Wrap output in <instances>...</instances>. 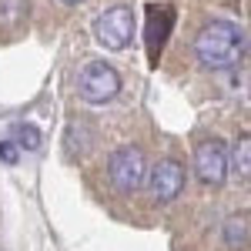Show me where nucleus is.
Listing matches in <instances>:
<instances>
[{"label": "nucleus", "mask_w": 251, "mask_h": 251, "mask_svg": "<svg viewBox=\"0 0 251 251\" xmlns=\"http://www.w3.org/2000/svg\"><path fill=\"white\" fill-rule=\"evenodd\" d=\"M194 54L208 71H228L245 57V30L231 20H211L194 37Z\"/></svg>", "instance_id": "obj_1"}, {"label": "nucleus", "mask_w": 251, "mask_h": 251, "mask_svg": "<svg viewBox=\"0 0 251 251\" xmlns=\"http://www.w3.org/2000/svg\"><path fill=\"white\" fill-rule=\"evenodd\" d=\"M144 174H148V157L134 144H124L107 157V177L121 194H134L144 184Z\"/></svg>", "instance_id": "obj_2"}, {"label": "nucleus", "mask_w": 251, "mask_h": 251, "mask_svg": "<svg viewBox=\"0 0 251 251\" xmlns=\"http://www.w3.org/2000/svg\"><path fill=\"white\" fill-rule=\"evenodd\" d=\"M94 37L104 50H124L134 37V10L131 7H111L94 20Z\"/></svg>", "instance_id": "obj_3"}, {"label": "nucleus", "mask_w": 251, "mask_h": 251, "mask_svg": "<svg viewBox=\"0 0 251 251\" xmlns=\"http://www.w3.org/2000/svg\"><path fill=\"white\" fill-rule=\"evenodd\" d=\"M228 171H231V164H228V148H225V141L208 137V141H201V144L194 148V174H198L201 184L221 188V184L228 181Z\"/></svg>", "instance_id": "obj_4"}, {"label": "nucleus", "mask_w": 251, "mask_h": 251, "mask_svg": "<svg viewBox=\"0 0 251 251\" xmlns=\"http://www.w3.org/2000/svg\"><path fill=\"white\" fill-rule=\"evenodd\" d=\"M117 91H121V77H117L114 67L104 64V60H91L77 74V94L87 104H104V100L117 97Z\"/></svg>", "instance_id": "obj_5"}, {"label": "nucleus", "mask_w": 251, "mask_h": 251, "mask_svg": "<svg viewBox=\"0 0 251 251\" xmlns=\"http://www.w3.org/2000/svg\"><path fill=\"white\" fill-rule=\"evenodd\" d=\"M144 184H148V194L154 198L157 204H171L174 198L184 191V164L174 161V157H164V161H157L154 168H148Z\"/></svg>", "instance_id": "obj_6"}, {"label": "nucleus", "mask_w": 251, "mask_h": 251, "mask_svg": "<svg viewBox=\"0 0 251 251\" xmlns=\"http://www.w3.org/2000/svg\"><path fill=\"white\" fill-rule=\"evenodd\" d=\"M174 27V10L168 3H154V7H148V50H151V57L157 60V50H161V44L168 40V30Z\"/></svg>", "instance_id": "obj_7"}, {"label": "nucleus", "mask_w": 251, "mask_h": 251, "mask_svg": "<svg viewBox=\"0 0 251 251\" xmlns=\"http://www.w3.org/2000/svg\"><path fill=\"white\" fill-rule=\"evenodd\" d=\"M225 241H228L231 248H245V245H248V218H245V214H231V218L225 221Z\"/></svg>", "instance_id": "obj_8"}, {"label": "nucleus", "mask_w": 251, "mask_h": 251, "mask_svg": "<svg viewBox=\"0 0 251 251\" xmlns=\"http://www.w3.org/2000/svg\"><path fill=\"white\" fill-rule=\"evenodd\" d=\"M228 164H231L241 177H248V171H251V141H248V134L238 141V148H234V154L228 157Z\"/></svg>", "instance_id": "obj_9"}, {"label": "nucleus", "mask_w": 251, "mask_h": 251, "mask_svg": "<svg viewBox=\"0 0 251 251\" xmlns=\"http://www.w3.org/2000/svg\"><path fill=\"white\" fill-rule=\"evenodd\" d=\"M17 144L27 148V151H37L40 148V131L34 127V124H20L17 127Z\"/></svg>", "instance_id": "obj_10"}, {"label": "nucleus", "mask_w": 251, "mask_h": 251, "mask_svg": "<svg viewBox=\"0 0 251 251\" xmlns=\"http://www.w3.org/2000/svg\"><path fill=\"white\" fill-rule=\"evenodd\" d=\"M0 157H3L7 164H14V161H17V148H14L10 141H3V144H0Z\"/></svg>", "instance_id": "obj_11"}, {"label": "nucleus", "mask_w": 251, "mask_h": 251, "mask_svg": "<svg viewBox=\"0 0 251 251\" xmlns=\"http://www.w3.org/2000/svg\"><path fill=\"white\" fill-rule=\"evenodd\" d=\"M60 3H77V0H60Z\"/></svg>", "instance_id": "obj_12"}]
</instances>
